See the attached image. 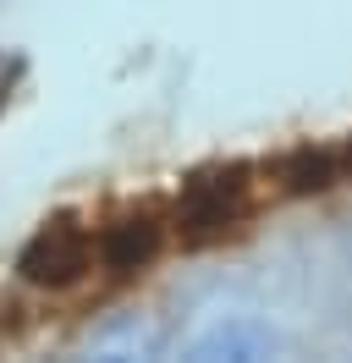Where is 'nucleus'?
<instances>
[{
  "mask_svg": "<svg viewBox=\"0 0 352 363\" xmlns=\"http://www.w3.org/2000/svg\"><path fill=\"white\" fill-rule=\"evenodd\" d=\"M88 259H94L88 231L61 215V220H50V226L22 248L17 270H22V281H33V286H72V281L88 270Z\"/></svg>",
  "mask_w": 352,
  "mask_h": 363,
  "instance_id": "nucleus-2",
  "label": "nucleus"
},
{
  "mask_svg": "<svg viewBox=\"0 0 352 363\" xmlns=\"http://www.w3.org/2000/svg\"><path fill=\"white\" fill-rule=\"evenodd\" d=\"M242 177H248V171L231 165V171H209V177L187 182L182 204H176V231H182L187 248H204V242H215V237H226V231L237 226L242 193H248Z\"/></svg>",
  "mask_w": 352,
  "mask_h": 363,
  "instance_id": "nucleus-1",
  "label": "nucleus"
},
{
  "mask_svg": "<svg viewBox=\"0 0 352 363\" xmlns=\"http://www.w3.org/2000/svg\"><path fill=\"white\" fill-rule=\"evenodd\" d=\"M160 248V226H154L149 215H127V220H116V226L99 231V259H105L110 275H132L143 270Z\"/></svg>",
  "mask_w": 352,
  "mask_h": 363,
  "instance_id": "nucleus-3",
  "label": "nucleus"
}]
</instances>
